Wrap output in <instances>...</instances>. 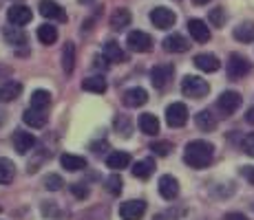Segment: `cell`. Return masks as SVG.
<instances>
[{
  "label": "cell",
  "mask_w": 254,
  "mask_h": 220,
  "mask_svg": "<svg viewBox=\"0 0 254 220\" xmlns=\"http://www.w3.org/2000/svg\"><path fill=\"white\" fill-rule=\"evenodd\" d=\"M212 156H214L212 143L201 141V139L190 141V143L186 145V150H184V161L190 165V168H194V170L208 168V165L212 163Z\"/></svg>",
  "instance_id": "cell-1"
},
{
  "label": "cell",
  "mask_w": 254,
  "mask_h": 220,
  "mask_svg": "<svg viewBox=\"0 0 254 220\" xmlns=\"http://www.w3.org/2000/svg\"><path fill=\"white\" fill-rule=\"evenodd\" d=\"M159 194H162V198H166V200L177 198L179 196V183H177V178H175V176H170V174L162 176V178H159Z\"/></svg>",
  "instance_id": "cell-12"
},
{
  "label": "cell",
  "mask_w": 254,
  "mask_h": 220,
  "mask_svg": "<svg viewBox=\"0 0 254 220\" xmlns=\"http://www.w3.org/2000/svg\"><path fill=\"white\" fill-rule=\"evenodd\" d=\"M210 90L208 82L201 80L199 75H186L182 80V92L186 97H192V99H201V97H206Z\"/></svg>",
  "instance_id": "cell-2"
},
{
  "label": "cell",
  "mask_w": 254,
  "mask_h": 220,
  "mask_svg": "<svg viewBox=\"0 0 254 220\" xmlns=\"http://www.w3.org/2000/svg\"><path fill=\"white\" fill-rule=\"evenodd\" d=\"M243 152L254 156V132H250V134L243 139Z\"/></svg>",
  "instance_id": "cell-39"
},
{
  "label": "cell",
  "mask_w": 254,
  "mask_h": 220,
  "mask_svg": "<svg viewBox=\"0 0 254 220\" xmlns=\"http://www.w3.org/2000/svg\"><path fill=\"white\" fill-rule=\"evenodd\" d=\"M40 13L45 18H49V20H66V13L53 0H40Z\"/></svg>",
  "instance_id": "cell-16"
},
{
  "label": "cell",
  "mask_w": 254,
  "mask_h": 220,
  "mask_svg": "<svg viewBox=\"0 0 254 220\" xmlns=\"http://www.w3.org/2000/svg\"><path fill=\"white\" fill-rule=\"evenodd\" d=\"M139 130L148 136H155L159 132V119L155 115H150V112H146V115L139 117Z\"/></svg>",
  "instance_id": "cell-21"
},
{
  "label": "cell",
  "mask_w": 254,
  "mask_h": 220,
  "mask_svg": "<svg viewBox=\"0 0 254 220\" xmlns=\"http://www.w3.org/2000/svg\"><path fill=\"white\" fill-rule=\"evenodd\" d=\"M16 176V168L9 159H0V185H9Z\"/></svg>",
  "instance_id": "cell-31"
},
{
  "label": "cell",
  "mask_w": 254,
  "mask_h": 220,
  "mask_svg": "<svg viewBox=\"0 0 254 220\" xmlns=\"http://www.w3.org/2000/svg\"><path fill=\"white\" fill-rule=\"evenodd\" d=\"M13 141V148H16L18 154H27L31 152L33 148H36V136L31 134V132H24V130H16L11 136Z\"/></svg>",
  "instance_id": "cell-9"
},
{
  "label": "cell",
  "mask_w": 254,
  "mask_h": 220,
  "mask_svg": "<svg viewBox=\"0 0 254 220\" xmlns=\"http://www.w3.org/2000/svg\"><path fill=\"white\" fill-rule=\"evenodd\" d=\"M188 31L197 42H208L210 40V29L203 20H197V18H194V20H188Z\"/></svg>",
  "instance_id": "cell-19"
},
{
  "label": "cell",
  "mask_w": 254,
  "mask_h": 220,
  "mask_svg": "<svg viewBox=\"0 0 254 220\" xmlns=\"http://www.w3.org/2000/svg\"><path fill=\"white\" fill-rule=\"evenodd\" d=\"M49 104H51V92L49 90H33L31 92V106H29V108L47 110Z\"/></svg>",
  "instance_id": "cell-27"
},
{
  "label": "cell",
  "mask_w": 254,
  "mask_h": 220,
  "mask_svg": "<svg viewBox=\"0 0 254 220\" xmlns=\"http://www.w3.org/2000/svg\"><path fill=\"white\" fill-rule=\"evenodd\" d=\"M82 88L89 92H97V95H102V92H106V80L104 77H89V80L82 82Z\"/></svg>",
  "instance_id": "cell-32"
},
{
  "label": "cell",
  "mask_w": 254,
  "mask_h": 220,
  "mask_svg": "<svg viewBox=\"0 0 254 220\" xmlns=\"http://www.w3.org/2000/svg\"><path fill=\"white\" fill-rule=\"evenodd\" d=\"M106 165H109L113 172H122L124 168L130 165V156L126 152H113V154H109V159H106Z\"/></svg>",
  "instance_id": "cell-23"
},
{
  "label": "cell",
  "mask_w": 254,
  "mask_h": 220,
  "mask_svg": "<svg viewBox=\"0 0 254 220\" xmlns=\"http://www.w3.org/2000/svg\"><path fill=\"white\" fill-rule=\"evenodd\" d=\"M194 124H197L199 130L212 132L214 128H217V117L212 115V110H201L197 117H194Z\"/></svg>",
  "instance_id": "cell-20"
},
{
  "label": "cell",
  "mask_w": 254,
  "mask_h": 220,
  "mask_svg": "<svg viewBox=\"0 0 254 220\" xmlns=\"http://www.w3.org/2000/svg\"><path fill=\"white\" fill-rule=\"evenodd\" d=\"M210 22H212L214 27H223V22H226V13H223L221 7H217V9L210 11Z\"/></svg>",
  "instance_id": "cell-37"
},
{
  "label": "cell",
  "mask_w": 254,
  "mask_h": 220,
  "mask_svg": "<svg viewBox=\"0 0 254 220\" xmlns=\"http://www.w3.org/2000/svg\"><path fill=\"white\" fill-rule=\"evenodd\" d=\"M104 55H106V60L109 62H126L124 48H122L117 42H113V40H109L104 44Z\"/></svg>",
  "instance_id": "cell-24"
},
{
  "label": "cell",
  "mask_w": 254,
  "mask_h": 220,
  "mask_svg": "<svg viewBox=\"0 0 254 220\" xmlns=\"http://www.w3.org/2000/svg\"><path fill=\"white\" fill-rule=\"evenodd\" d=\"M223 220H248V216H243V214H239V212H230V214H226Z\"/></svg>",
  "instance_id": "cell-41"
},
{
  "label": "cell",
  "mask_w": 254,
  "mask_h": 220,
  "mask_svg": "<svg viewBox=\"0 0 254 220\" xmlns=\"http://www.w3.org/2000/svg\"><path fill=\"white\" fill-rule=\"evenodd\" d=\"M80 2H89V0H80Z\"/></svg>",
  "instance_id": "cell-45"
},
{
  "label": "cell",
  "mask_w": 254,
  "mask_h": 220,
  "mask_svg": "<svg viewBox=\"0 0 254 220\" xmlns=\"http://www.w3.org/2000/svg\"><path fill=\"white\" fill-rule=\"evenodd\" d=\"M166 121H168L170 128H182V126H186V121H188V108H186V104H182V101L170 104L166 108Z\"/></svg>",
  "instance_id": "cell-4"
},
{
  "label": "cell",
  "mask_w": 254,
  "mask_h": 220,
  "mask_svg": "<svg viewBox=\"0 0 254 220\" xmlns=\"http://www.w3.org/2000/svg\"><path fill=\"white\" fill-rule=\"evenodd\" d=\"M250 68L252 66L248 62V57H243L241 53H232L230 60H228V77L230 80H241L250 73Z\"/></svg>",
  "instance_id": "cell-3"
},
{
  "label": "cell",
  "mask_w": 254,
  "mask_h": 220,
  "mask_svg": "<svg viewBox=\"0 0 254 220\" xmlns=\"http://www.w3.org/2000/svg\"><path fill=\"white\" fill-rule=\"evenodd\" d=\"M93 66H95V68H106V66H109L106 55H95V57H93Z\"/></svg>",
  "instance_id": "cell-40"
},
{
  "label": "cell",
  "mask_w": 254,
  "mask_h": 220,
  "mask_svg": "<svg viewBox=\"0 0 254 220\" xmlns=\"http://www.w3.org/2000/svg\"><path fill=\"white\" fill-rule=\"evenodd\" d=\"M146 214V203L144 200H126L120 205V216L122 220H141Z\"/></svg>",
  "instance_id": "cell-5"
},
{
  "label": "cell",
  "mask_w": 254,
  "mask_h": 220,
  "mask_svg": "<svg viewBox=\"0 0 254 220\" xmlns=\"http://www.w3.org/2000/svg\"><path fill=\"white\" fill-rule=\"evenodd\" d=\"M22 121L31 128H45L47 121H49V115H45V110H38V108H27L22 115Z\"/></svg>",
  "instance_id": "cell-15"
},
{
  "label": "cell",
  "mask_w": 254,
  "mask_h": 220,
  "mask_svg": "<svg viewBox=\"0 0 254 220\" xmlns=\"http://www.w3.org/2000/svg\"><path fill=\"white\" fill-rule=\"evenodd\" d=\"M122 176L120 174H113V176H109V178H106V189H109L111 194H113V196H117V194L122 192Z\"/></svg>",
  "instance_id": "cell-34"
},
{
  "label": "cell",
  "mask_w": 254,
  "mask_h": 220,
  "mask_svg": "<svg viewBox=\"0 0 254 220\" xmlns=\"http://www.w3.org/2000/svg\"><path fill=\"white\" fill-rule=\"evenodd\" d=\"M194 66L203 73H214V71H219L221 62H219V57L212 55V53H199V55H194Z\"/></svg>",
  "instance_id": "cell-13"
},
{
  "label": "cell",
  "mask_w": 254,
  "mask_h": 220,
  "mask_svg": "<svg viewBox=\"0 0 254 220\" xmlns=\"http://www.w3.org/2000/svg\"><path fill=\"white\" fill-rule=\"evenodd\" d=\"M234 38L239 42H254V24L252 22H243L239 27H234Z\"/></svg>",
  "instance_id": "cell-29"
},
{
  "label": "cell",
  "mask_w": 254,
  "mask_h": 220,
  "mask_svg": "<svg viewBox=\"0 0 254 220\" xmlns=\"http://www.w3.org/2000/svg\"><path fill=\"white\" fill-rule=\"evenodd\" d=\"M38 40L42 44H53L58 40V29L51 27V24H42V27H38Z\"/></svg>",
  "instance_id": "cell-33"
},
{
  "label": "cell",
  "mask_w": 254,
  "mask_h": 220,
  "mask_svg": "<svg viewBox=\"0 0 254 220\" xmlns=\"http://www.w3.org/2000/svg\"><path fill=\"white\" fill-rule=\"evenodd\" d=\"M192 2H194V4H208L210 0H192Z\"/></svg>",
  "instance_id": "cell-44"
},
{
  "label": "cell",
  "mask_w": 254,
  "mask_h": 220,
  "mask_svg": "<svg viewBox=\"0 0 254 220\" xmlns=\"http://www.w3.org/2000/svg\"><path fill=\"white\" fill-rule=\"evenodd\" d=\"M4 40L13 46H22V44H27V36L20 31V27H7L4 29Z\"/></svg>",
  "instance_id": "cell-30"
},
{
  "label": "cell",
  "mask_w": 254,
  "mask_h": 220,
  "mask_svg": "<svg viewBox=\"0 0 254 220\" xmlns=\"http://www.w3.org/2000/svg\"><path fill=\"white\" fill-rule=\"evenodd\" d=\"M150 22L157 29H170L177 22V16H175V11H170V9H166V7H155L153 11H150Z\"/></svg>",
  "instance_id": "cell-7"
},
{
  "label": "cell",
  "mask_w": 254,
  "mask_h": 220,
  "mask_svg": "<svg viewBox=\"0 0 254 220\" xmlns=\"http://www.w3.org/2000/svg\"><path fill=\"white\" fill-rule=\"evenodd\" d=\"M173 73L175 68L170 64H159L150 71V82H153L155 88H166L170 84V80H173Z\"/></svg>",
  "instance_id": "cell-11"
},
{
  "label": "cell",
  "mask_w": 254,
  "mask_h": 220,
  "mask_svg": "<svg viewBox=\"0 0 254 220\" xmlns=\"http://www.w3.org/2000/svg\"><path fill=\"white\" fill-rule=\"evenodd\" d=\"M62 68H64L66 75H71L73 68H75V46H73V42H66L64 51H62Z\"/></svg>",
  "instance_id": "cell-26"
},
{
  "label": "cell",
  "mask_w": 254,
  "mask_h": 220,
  "mask_svg": "<svg viewBox=\"0 0 254 220\" xmlns=\"http://www.w3.org/2000/svg\"><path fill=\"white\" fill-rule=\"evenodd\" d=\"M7 18L13 27H22V24L31 22L33 13H31V9L24 7V4H11V7L7 9Z\"/></svg>",
  "instance_id": "cell-10"
},
{
  "label": "cell",
  "mask_w": 254,
  "mask_h": 220,
  "mask_svg": "<svg viewBox=\"0 0 254 220\" xmlns=\"http://www.w3.org/2000/svg\"><path fill=\"white\" fill-rule=\"evenodd\" d=\"M126 44H128L130 51H137V53H146L153 48V38L144 31H130L128 38H126Z\"/></svg>",
  "instance_id": "cell-6"
},
{
  "label": "cell",
  "mask_w": 254,
  "mask_h": 220,
  "mask_svg": "<svg viewBox=\"0 0 254 220\" xmlns=\"http://www.w3.org/2000/svg\"><path fill=\"white\" fill-rule=\"evenodd\" d=\"M71 192H73V196H75V198H82V200L89 196V187H86V185H82V183H73L71 185Z\"/></svg>",
  "instance_id": "cell-38"
},
{
  "label": "cell",
  "mask_w": 254,
  "mask_h": 220,
  "mask_svg": "<svg viewBox=\"0 0 254 220\" xmlns=\"http://www.w3.org/2000/svg\"><path fill=\"white\" fill-rule=\"evenodd\" d=\"M164 48L168 53H186L190 48V42L179 33H173V36H168L164 40Z\"/></svg>",
  "instance_id": "cell-17"
},
{
  "label": "cell",
  "mask_w": 254,
  "mask_h": 220,
  "mask_svg": "<svg viewBox=\"0 0 254 220\" xmlns=\"http://www.w3.org/2000/svg\"><path fill=\"white\" fill-rule=\"evenodd\" d=\"M128 24H130L128 9H117V11H113V16H111V27H113L115 31H122V29H126Z\"/></svg>",
  "instance_id": "cell-25"
},
{
  "label": "cell",
  "mask_w": 254,
  "mask_h": 220,
  "mask_svg": "<svg viewBox=\"0 0 254 220\" xmlns=\"http://www.w3.org/2000/svg\"><path fill=\"white\" fill-rule=\"evenodd\" d=\"M62 178L58 174H49L47 178H45V187L47 189H51V192H58V189H62Z\"/></svg>",
  "instance_id": "cell-35"
},
{
  "label": "cell",
  "mask_w": 254,
  "mask_h": 220,
  "mask_svg": "<svg viewBox=\"0 0 254 220\" xmlns=\"http://www.w3.org/2000/svg\"><path fill=\"white\" fill-rule=\"evenodd\" d=\"M246 121L254 126V108H248V112H246Z\"/></svg>",
  "instance_id": "cell-43"
},
{
  "label": "cell",
  "mask_w": 254,
  "mask_h": 220,
  "mask_svg": "<svg viewBox=\"0 0 254 220\" xmlns=\"http://www.w3.org/2000/svg\"><path fill=\"white\" fill-rule=\"evenodd\" d=\"M20 92H22V84L20 82H13V80H9V82H4L2 86H0V101H13V99H18L20 97Z\"/></svg>",
  "instance_id": "cell-18"
},
{
  "label": "cell",
  "mask_w": 254,
  "mask_h": 220,
  "mask_svg": "<svg viewBox=\"0 0 254 220\" xmlns=\"http://www.w3.org/2000/svg\"><path fill=\"white\" fill-rule=\"evenodd\" d=\"M150 150H153V152L157 154V156H168V154H170V150H173V148H170L168 141H157V143L150 145Z\"/></svg>",
  "instance_id": "cell-36"
},
{
  "label": "cell",
  "mask_w": 254,
  "mask_h": 220,
  "mask_svg": "<svg viewBox=\"0 0 254 220\" xmlns=\"http://www.w3.org/2000/svg\"><path fill=\"white\" fill-rule=\"evenodd\" d=\"M153 170H155V161H153V159L137 161V163L133 165V174H135V178H148V176L153 174Z\"/></svg>",
  "instance_id": "cell-28"
},
{
  "label": "cell",
  "mask_w": 254,
  "mask_h": 220,
  "mask_svg": "<svg viewBox=\"0 0 254 220\" xmlns=\"http://www.w3.org/2000/svg\"><path fill=\"white\" fill-rule=\"evenodd\" d=\"M241 106V95H239L237 90H226L219 95L217 99V108L223 112V115H232L234 110Z\"/></svg>",
  "instance_id": "cell-8"
},
{
  "label": "cell",
  "mask_w": 254,
  "mask_h": 220,
  "mask_svg": "<svg viewBox=\"0 0 254 220\" xmlns=\"http://www.w3.org/2000/svg\"><path fill=\"white\" fill-rule=\"evenodd\" d=\"M243 176L254 185V168H243Z\"/></svg>",
  "instance_id": "cell-42"
},
{
  "label": "cell",
  "mask_w": 254,
  "mask_h": 220,
  "mask_svg": "<svg viewBox=\"0 0 254 220\" xmlns=\"http://www.w3.org/2000/svg\"><path fill=\"white\" fill-rule=\"evenodd\" d=\"M60 163H62V168L69 170V172H77V170L86 168V159L84 156H77V154H62Z\"/></svg>",
  "instance_id": "cell-22"
},
{
  "label": "cell",
  "mask_w": 254,
  "mask_h": 220,
  "mask_svg": "<svg viewBox=\"0 0 254 220\" xmlns=\"http://www.w3.org/2000/svg\"><path fill=\"white\" fill-rule=\"evenodd\" d=\"M146 101H148V92L144 88H128L124 92V106H128V108H139Z\"/></svg>",
  "instance_id": "cell-14"
}]
</instances>
